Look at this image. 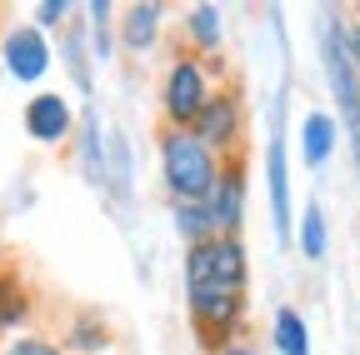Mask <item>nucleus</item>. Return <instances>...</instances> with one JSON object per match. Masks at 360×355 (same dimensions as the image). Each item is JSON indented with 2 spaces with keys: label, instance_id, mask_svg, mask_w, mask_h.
<instances>
[{
  "label": "nucleus",
  "instance_id": "10",
  "mask_svg": "<svg viewBox=\"0 0 360 355\" xmlns=\"http://www.w3.org/2000/svg\"><path fill=\"white\" fill-rule=\"evenodd\" d=\"M276 345L285 355H310V340H305V325H300L295 310H281L276 316Z\"/></svg>",
  "mask_w": 360,
  "mask_h": 355
},
{
  "label": "nucleus",
  "instance_id": "18",
  "mask_svg": "<svg viewBox=\"0 0 360 355\" xmlns=\"http://www.w3.org/2000/svg\"><path fill=\"white\" fill-rule=\"evenodd\" d=\"M35 15H40V25H51V20H60V0H45V6H40Z\"/></svg>",
  "mask_w": 360,
  "mask_h": 355
},
{
  "label": "nucleus",
  "instance_id": "1",
  "mask_svg": "<svg viewBox=\"0 0 360 355\" xmlns=\"http://www.w3.org/2000/svg\"><path fill=\"white\" fill-rule=\"evenodd\" d=\"M191 305L200 316V335H225L236 325L240 290H245V255L236 240H200L191 250Z\"/></svg>",
  "mask_w": 360,
  "mask_h": 355
},
{
  "label": "nucleus",
  "instance_id": "6",
  "mask_svg": "<svg viewBox=\"0 0 360 355\" xmlns=\"http://www.w3.org/2000/svg\"><path fill=\"white\" fill-rule=\"evenodd\" d=\"M270 210H276V231L285 240L290 231V181H285V146L270 141Z\"/></svg>",
  "mask_w": 360,
  "mask_h": 355
},
{
  "label": "nucleus",
  "instance_id": "13",
  "mask_svg": "<svg viewBox=\"0 0 360 355\" xmlns=\"http://www.w3.org/2000/svg\"><path fill=\"white\" fill-rule=\"evenodd\" d=\"M150 30H155V6H135L125 20V46H150Z\"/></svg>",
  "mask_w": 360,
  "mask_h": 355
},
{
  "label": "nucleus",
  "instance_id": "12",
  "mask_svg": "<svg viewBox=\"0 0 360 355\" xmlns=\"http://www.w3.org/2000/svg\"><path fill=\"white\" fill-rule=\"evenodd\" d=\"M105 146H110V155H105L101 165L110 170V181H115V195H130V150H125V141L115 136V130H110V141H105Z\"/></svg>",
  "mask_w": 360,
  "mask_h": 355
},
{
  "label": "nucleus",
  "instance_id": "7",
  "mask_svg": "<svg viewBox=\"0 0 360 355\" xmlns=\"http://www.w3.org/2000/svg\"><path fill=\"white\" fill-rule=\"evenodd\" d=\"M25 125H30V136H40V141H56L60 130L70 125V115H65V101H56V96H40V101H30V110H25Z\"/></svg>",
  "mask_w": 360,
  "mask_h": 355
},
{
  "label": "nucleus",
  "instance_id": "3",
  "mask_svg": "<svg viewBox=\"0 0 360 355\" xmlns=\"http://www.w3.org/2000/svg\"><path fill=\"white\" fill-rule=\"evenodd\" d=\"M165 105L175 120H195L205 110V80L195 65H175L170 70V85H165Z\"/></svg>",
  "mask_w": 360,
  "mask_h": 355
},
{
  "label": "nucleus",
  "instance_id": "17",
  "mask_svg": "<svg viewBox=\"0 0 360 355\" xmlns=\"http://www.w3.org/2000/svg\"><path fill=\"white\" fill-rule=\"evenodd\" d=\"M6 355H60L56 345H45V340H20V345H11Z\"/></svg>",
  "mask_w": 360,
  "mask_h": 355
},
{
  "label": "nucleus",
  "instance_id": "14",
  "mask_svg": "<svg viewBox=\"0 0 360 355\" xmlns=\"http://www.w3.org/2000/svg\"><path fill=\"white\" fill-rule=\"evenodd\" d=\"M300 240H305V255H310V260L326 255V215L315 210V205L305 210V231H300Z\"/></svg>",
  "mask_w": 360,
  "mask_h": 355
},
{
  "label": "nucleus",
  "instance_id": "4",
  "mask_svg": "<svg viewBox=\"0 0 360 355\" xmlns=\"http://www.w3.org/2000/svg\"><path fill=\"white\" fill-rule=\"evenodd\" d=\"M6 65L20 75V80H40L45 65H51V51H45V40L35 30H15L6 40Z\"/></svg>",
  "mask_w": 360,
  "mask_h": 355
},
{
  "label": "nucleus",
  "instance_id": "11",
  "mask_svg": "<svg viewBox=\"0 0 360 355\" xmlns=\"http://www.w3.org/2000/svg\"><path fill=\"white\" fill-rule=\"evenodd\" d=\"M210 220L215 226H225L231 231L236 220H240V181L231 175V181H220V191H215V210H210Z\"/></svg>",
  "mask_w": 360,
  "mask_h": 355
},
{
  "label": "nucleus",
  "instance_id": "19",
  "mask_svg": "<svg viewBox=\"0 0 360 355\" xmlns=\"http://www.w3.org/2000/svg\"><path fill=\"white\" fill-rule=\"evenodd\" d=\"M350 40H355V46H350V51H355V60H360V30H355V35H350Z\"/></svg>",
  "mask_w": 360,
  "mask_h": 355
},
{
  "label": "nucleus",
  "instance_id": "9",
  "mask_svg": "<svg viewBox=\"0 0 360 355\" xmlns=\"http://www.w3.org/2000/svg\"><path fill=\"white\" fill-rule=\"evenodd\" d=\"M330 146H335V125H330L326 115H310V120H305V160L321 165V160L330 155Z\"/></svg>",
  "mask_w": 360,
  "mask_h": 355
},
{
  "label": "nucleus",
  "instance_id": "5",
  "mask_svg": "<svg viewBox=\"0 0 360 355\" xmlns=\"http://www.w3.org/2000/svg\"><path fill=\"white\" fill-rule=\"evenodd\" d=\"M326 65H330V85L350 115H360V101H355V70L345 60V40L335 35V25H326Z\"/></svg>",
  "mask_w": 360,
  "mask_h": 355
},
{
  "label": "nucleus",
  "instance_id": "2",
  "mask_svg": "<svg viewBox=\"0 0 360 355\" xmlns=\"http://www.w3.org/2000/svg\"><path fill=\"white\" fill-rule=\"evenodd\" d=\"M160 155H165V181L186 195V200H205V195H210L215 165H210L205 141H195V136H165Z\"/></svg>",
  "mask_w": 360,
  "mask_h": 355
},
{
  "label": "nucleus",
  "instance_id": "16",
  "mask_svg": "<svg viewBox=\"0 0 360 355\" xmlns=\"http://www.w3.org/2000/svg\"><path fill=\"white\" fill-rule=\"evenodd\" d=\"M20 316V295L6 285V280H0V325H6V321H15Z\"/></svg>",
  "mask_w": 360,
  "mask_h": 355
},
{
  "label": "nucleus",
  "instance_id": "15",
  "mask_svg": "<svg viewBox=\"0 0 360 355\" xmlns=\"http://www.w3.org/2000/svg\"><path fill=\"white\" fill-rule=\"evenodd\" d=\"M191 25H195V35L205 40V46H215V35H220V15H215L210 6H205V11H195V20H191Z\"/></svg>",
  "mask_w": 360,
  "mask_h": 355
},
{
  "label": "nucleus",
  "instance_id": "20",
  "mask_svg": "<svg viewBox=\"0 0 360 355\" xmlns=\"http://www.w3.org/2000/svg\"><path fill=\"white\" fill-rule=\"evenodd\" d=\"M231 355H245V350H231Z\"/></svg>",
  "mask_w": 360,
  "mask_h": 355
},
{
  "label": "nucleus",
  "instance_id": "8",
  "mask_svg": "<svg viewBox=\"0 0 360 355\" xmlns=\"http://www.w3.org/2000/svg\"><path fill=\"white\" fill-rule=\"evenodd\" d=\"M195 120H200L195 130H200L205 141H231V130H236V105H231V101H205V110H200Z\"/></svg>",
  "mask_w": 360,
  "mask_h": 355
}]
</instances>
